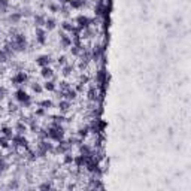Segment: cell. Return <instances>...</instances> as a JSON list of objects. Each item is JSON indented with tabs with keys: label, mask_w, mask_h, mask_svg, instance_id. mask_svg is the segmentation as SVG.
<instances>
[{
	"label": "cell",
	"mask_w": 191,
	"mask_h": 191,
	"mask_svg": "<svg viewBox=\"0 0 191 191\" xmlns=\"http://www.w3.org/2000/svg\"><path fill=\"white\" fill-rule=\"evenodd\" d=\"M20 18H21V15H20V14H14V15H10V21H12V22H17Z\"/></svg>",
	"instance_id": "25"
},
{
	"label": "cell",
	"mask_w": 191,
	"mask_h": 191,
	"mask_svg": "<svg viewBox=\"0 0 191 191\" xmlns=\"http://www.w3.org/2000/svg\"><path fill=\"white\" fill-rule=\"evenodd\" d=\"M2 133H3V136H5V137H8V139L14 137V133H12V129H9V127H3V129H2Z\"/></svg>",
	"instance_id": "14"
},
{
	"label": "cell",
	"mask_w": 191,
	"mask_h": 191,
	"mask_svg": "<svg viewBox=\"0 0 191 191\" xmlns=\"http://www.w3.org/2000/svg\"><path fill=\"white\" fill-rule=\"evenodd\" d=\"M0 146H2V148H8V146H9L8 137H2V139H0Z\"/></svg>",
	"instance_id": "23"
},
{
	"label": "cell",
	"mask_w": 191,
	"mask_h": 191,
	"mask_svg": "<svg viewBox=\"0 0 191 191\" xmlns=\"http://www.w3.org/2000/svg\"><path fill=\"white\" fill-rule=\"evenodd\" d=\"M12 141H14V143L17 145V146H27V139L25 137H22V136H14L12 137Z\"/></svg>",
	"instance_id": "7"
},
{
	"label": "cell",
	"mask_w": 191,
	"mask_h": 191,
	"mask_svg": "<svg viewBox=\"0 0 191 191\" xmlns=\"http://www.w3.org/2000/svg\"><path fill=\"white\" fill-rule=\"evenodd\" d=\"M88 97H90V99H96V91H94V90H90V93H88Z\"/></svg>",
	"instance_id": "30"
},
{
	"label": "cell",
	"mask_w": 191,
	"mask_h": 191,
	"mask_svg": "<svg viewBox=\"0 0 191 191\" xmlns=\"http://www.w3.org/2000/svg\"><path fill=\"white\" fill-rule=\"evenodd\" d=\"M34 22L41 27V25H43V24H45V20H43V17H39V15H37V17L34 18Z\"/></svg>",
	"instance_id": "20"
},
{
	"label": "cell",
	"mask_w": 191,
	"mask_h": 191,
	"mask_svg": "<svg viewBox=\"0 0 191 191\" xmlns=\"http://www.w3.org/2000/svg\"><path fill=\"white\" fill-rule=\"evenodd\" d=\"M25 81H27V75H25L24 72H18L14 78H12V82H14L15 85H20V84H24Z\"/></svg>",
	"instance_id": "4"
},
{
	"label": "cell",
	"mask_w": 191,
	"mask_h": 191,
	"mask_svg": "<svg viewBox=\"0 0 191 191\" xmlns=\"http://www.w3.org/2000/svg\"><path fill=\"white\" fill-rule=\"evenodd\" d=\"M70 70H72L70 67H64V72H63V73H64V75L67 76V75H70Z\"/></svg>",
	"instance_id": "31"
},
{
	"label": "cell",
	"mask_w": 191,
	"mask_h": 191,
	"mask_svg": "<svg viewBox=\"0 0 191 191\" xmlns=\"http://www.w3.org/2000/svg\"><path fill=\"white\" fill-rule=\"evenodd\" d=\"M45 27H46L48 30H54V29H55V21H54V20H46V21H45Z\"/></svg>",
	"instance_id": "16"
},
{
	"label": "cell",
	"mask_w": 191,
	"mask_h": 191,
	"mask_svg": "<svg viewBox=\"0 0 191 191\" xmlns=\"http://www.w3.org/2000/svg\"><path fill=\"white\" fill-rule=\"evenodd\" d=\"M82 0H70V2H69V5L72 6V8H81L82 6Z\"/></svg>",
	"instance_id": "17"
},
{
	"label": "cell",
	"mask_w": 191,
	"mask_h": 191,
	"mask_svg": "<svg viewBox=\"0 0 191 191\" xmlns=\"http://www.w3.org/2000/svg\"><path fill=\"white\" fill-rule=\"evenodd\" d=\"M41 106H42L43 109H48V108L52 106V103H51L49 100H43V101H41Z\"/></svg>",
	"instance_id": "21"
},
{
	"label": "cell",
	"mask_w": 191,
	"mask_h": 191,
	"mask_svg": "<svg viewBox=\"0 0 191 191\" xmlns=\"http://www.w3.org/2000/svg\"><path fill=\"white\" fill-rule=\"evenodd\" d=\"M64 97H66V100H73V99H76V90H69L64 93Z\"/></svg>",
	"instance_id": "13"
},
{
	"label": "cell",
	"mask_w": 191,
	"mask_h": 191,
	"mask_svg": "<svg viewBox=\"0 0 191 191\" xmlns=\"http://www.w3.org/2000/svg\"><path fill=\"white\" fill-rule=\"evenodd\" d=\"M8 8V2L6 0H0V12H5Z\"/></svg>",
	"instance_id": "22"
},
{
	"label": "cell",
	"mask_w": 191,
	"mask_h": 191,
	"mask_svg": "<svg viewBox=\"0 0 191 191\" xmlns=\"http://www.w3.org/2000/svg\"><path fill=\"white\" fill-rule=\"evenodd\" d=\"M76 21H78V24H79V29H87L88 25H90V20H88L87 17H79Z\"/></svg>",
	"instance_id": "11"
},
{
	"label": "cell",
	"mask_w": 191,
	"mask_h": 191,
	"mask_svg": "<svg viewBox=\"0 0 191 191\" xmlns=\"http://www.w3.org/2000/svg\"><path fill=\"white\" fill-rule=\"evenodd\" d=\"M61 27L64 29V30H67V31H70V33H72V31H73V29H75L73 25H70V24H69V22H66V21L61 24Z\"/></svg>",
	"instance_id": "19"
},
{
	"label": "cell",
	"mask_w": 191,
	"mask_h": 191,
	"mask_svg": "<svg viewBox=\"0 0 191 191\" xmlns=\"http://www.w3.org/2000/svg\"><path fill=\"white\" fill-rule=\"evenodd\" d=\"M31 88H33V91H36V93H41V91H42V87H41L39 84H33Z\"/></svg>",
	"instance_id": "24"
},
{
	"label": "cell",
	"mask_w": 191,
	"mask_h": 191,
	"mask_svg": "<svg viewBox=\"0 0 191 191\" xmlns=\"http://www.w3.org/2000/svg\"><path fill=\"white\" fill-rule=\"evenodd\" d=\"M36 113H37V115H43V109H39Z\"/></svg>",
	"instance_id": "33"
},
{
	"label": "cell",
	"mask_w": 191,
	"mask_h": 191,
	"mask_svg": "<svg viewBox=\"0 0 191 191\" xmlns=\"http://www.w3.org/2000/svg\"><path fill=\"white\" fill-rule=\"evenodd\" d=\"M45 34H46V33H45V30H42L41 27H37V29H36V39H37V42H39V43H42V45L46 42V37H45Z\"/></svg>",
	"instance_id": "6"
},
{
	"label": "cell",
	"mask_w": 191,
	"mask_h": 191,
	"mask_svg": "<svg viewBox=\"0 0 191 191\" xmlns=\"http://www.w3.org/2000/svg\"><path fill=\"white\" fill-rule=\"evenodd\" d=\"M81 154L82 155H91V151L87 145H84V146H81Z\"/></svg>",
	"instance_id": "18"
},
{
	"label": "cell",
	"mask_w": 191,
	"mask_h": 191,
	"mask_svg": "<svg viewBox=\"0 0 191 191\" xmlns=\"http://www.w3.org/2000/svg\"><path fill=\"white\" fill-rule=\"evenodd\" d=\"M41 75L43 76L45 79H51L54 76V72H52V69H49L48 66L46 67H42V72H41Z\"/></svg>",
	"instance_id": "9"
},
{
	"label": "cell",
	"mask_w": 191,
	"mask_h": 191,
	"mask_svg": "<svg viewBox=\"0 0 191 191\" xmlns=\"http://www.w3.org/2000/svg\"><path fill=\"white\" fill-rule=\"evenodd\" d=\"M2 97H3V96H2V91H0V99H2Z\"/></svg>",
	"instance_id": "34"
},
{
	"label": "cell",
	"mask_w": 191,
	"mask_h": 191,
	"mask_svg": "<svg viewBox=\"0 0 191 191\" xmlns=\"http://www.w3.org/2000/svg\"><path fill=\"white\" fill-rule=\"evenodd\" d=\"M87 133H88V129L85 127V129H81L79 130V136H87Z\"/></svg>",
	"instance_id": "28"
},
{
	"label": "cell",
	"mask_w": 191,
	"mask_h": 191,
	"mask_svg": "<svg viewBox=\"0 0 191 191\" xmlns=\"http://www.w3.org/2000/svg\"><path fill=\"white\" fill-rule=\"evenodd\" d=\"M15 97H17L18 101H21V103H25V105H27L29 101H30V96L25 93L24 90H18V91L15 93Z\"/></svg>",
	"instance_id": "3"
},
{
	"label": "cell",
	"mask_w": 191,
	"mask_h": 191,
	"mask_svg": "<svg viewBox=\"0 0 191 191\" xmlns=\"http://www.w3.org/2000/svg\"><path fill=\"white\" fill-rule=\"evenodd\" d=\"M14 46H15L17 51L25 49V37H24L22 34H17V36L14 37Z\"/></svg>",
	"instance_id": "2"
},
{
	"label": "cell",
	"mask_w": 191,
	"mask_h": 191,
	"mask_svg": "<svg viewBox=\"0 0 191 191\" xmlns=\"http://www.w3.org/2000/svg\"><path fill=\"white\" fill-rule=\"evenodd\" d=\"M49 149H51V145H49L48 142H41V143H39V154H41V155H45Z\"/></svg>",
	"instance_id": "10"
},
{
	"label": "cell",
	"mask_w": 191,
	"mask_h": 191,
	"mask_svg": "<svg viewBox=\"0 0 191 191\" xmlns=\"http://www.w3.org/2000/svg\"><path fill=\"white\" fill-rule=\"evenodd\" d=\"M49 63H51V57H48V55H41L39 58L36 60V64L41 66V67H46Z\"/></svg>",
	"instance_id": "5"
},
{
	"label": "cell",
	"mask_w": 191,
	"mask_h": 191,
	"mask_svg": "<svg viewBox=\"0 0 191 191\" xmlns=\"http://www.w3.org/2000/svg\"><path fill=\"white\" fill-rule=\"evenodd\" d=\"M41 188H42V190H49L51 185H49V184H43V185H41Z\"/></svg>",
	"instance_id": "32"
},
{
	"label": "cell",
	"mask_w": 191,
	"mask_h": 191,
	"mask_svg": "<svg viewBox=\"0 0 191 191\" xmlns=\"http://www.w3.org/2000/svg\"><path fill=\"white\" fill-rule=\"evenodd\" d=\"M58 108L61 112H67L70 109V101L69 100H61L60 103H58Z\"/></svg>",
	"instance_id": "12"
},
{
	"label": "cell",
	"mask_w": 191,
	"mask_h": 191,
	"mask_svg": "<svg viewBox=\"0 0 191 191\" xmlns=\"http://www.w3.org/2000/svg\"><path fill=\"white\" fill-rule=\"evenodd\" d=\"M17 130H18L20 133L25 132V125H22V124H18V125H17Z\"/></svg>",
	"instance_id": "26"
},
{
	"label": "cell",
	"mask_w": 191,
	"mask_h": 191,
	"mask_svg": "<svg viewBox=\"0 0 191 191\" xmlns=\"http://www.w3.org/2000/svg\"><path fill=\"white\" fill-rule=\"evenodd\" d=\"M64 161H66V163H73V157H70L69 154H66V157H64Z\"/></svg>",
	"instance_id": "29"
},
{
	"label": "cell",
	"mask_w": 191,
	"mask_h": 191,
	"mask_svg": "<svg viewBox=\"0 0 191 191\" xmlns=\"http://www.w3.org/2000/svg\"><path fill=\"white\" fill-rule=\"evenodd\" d=\"M46 136H48L49 139H52V141L60 142L61 139H63V130H61V127L55 124L54 127H51V129L46 132Z\"/></svg>",
	"instance_id": "1"
},
{
	"label": "cell",
	"mask_w": 191,
	"mask_h": 191,
	"mask_svg": "<svg viewBox=\"0 0 191 191\" xmlns=\"http://www.w3.org/2000/svg\"><path fill=\"white\" fill-rule=\"evenodd\" d=\"M43 88H45L46 91H54V90H55V84H54L52 81H46L45 85H43Z\"/></svg>",
	"instance_id": "15"
},
{
	"label": "cell",
	"mask_w": 191,
	"mask_h": 191,
	"mask_svg": "<svg viewBox=\"0 0 191 191\" xmlns=\"http://www.w3.org/2000/svg\"><path fill=\"white\" fill-rule=\"evenodd\" d=\"M60 41H61V45L64 46V48H67V46H70V45H72V37L66 36L64 33H61V36H60Z\"/></svg>",
	"instance_id": "8"
},
{
	"label": "cell",
	"mask_w": 191,
	"mask_h": 191,
	"mask_svg": "<svg viewBox=\"0 0 191 191\" xmlns=\"http://www.w3.org/2000/svg\"><path fill=\"white\" fill-rule=\"evenodd\" d=\"M58 64L64 66V64H66V57H60V58H58Z\"/></svg>",
	"instance_id": "27"
}]
</instances>
